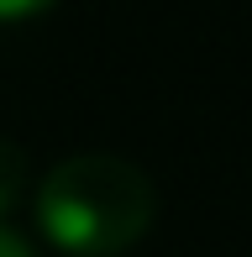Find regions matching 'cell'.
Instances as JSON below:
<instances>
[{
	"label": "cell",
	"mask_w": 252,
	"mask_h": 257,
	"mask_svg": "<svg viewBox=\"0 0 252 257\" xmlns=\"http://www.w3.org/2000/svg\"><path fill=\"white\" fill-rule=\"evenodd\" d=\"M153 220L158 184L121 153H68L37 184V226L68 257H121Z\"/></svg>",
	"instance_id": "obj_1"
},
{
	"label": "cell",
	"mask_w": 252,
	"mask_h": 257,
	"mask_svg": "<svg viewBox=\"0 0 252 257\" xmlns=\"http://www.w3.org/2000/svg\"><path fill=\"white\" fill-rule=\"evenodd\" d=\"M27 153H21V142H11V137H0V226H6V215L21 205V194H27Z\"/></svg>",
	"instance_id": "obj_2"
},
{
	"label": "cell",
	"mask_w": 252,
	"mask_h": 257,
	"mask_svg": "<svg viewBox=\"0 0 252 257\" xmlns=\"http://www.w3.org/2000/svg\"><path fill=\"white\" fill-rule=\"evenodd\" d=\"M53 0H0V21H21V16H37L48 11Z\"/></svg>",
	"instance_id": "obj_3"
},
{
	"label": "cell",
	"mask_w": 252,
	"mask_h": 257,
	"mask_svg": "<svg viewBox=\"0 0 252 257\" xmlns=\"http://www.w3.org/2000/svg\"><path fill=\"white\" fill-rule=\"evenodd\" d=\"M0 257H37V252H32V241L21 236V231L0 226Z\"/></svg>",
	"instance_id": "obj_4"
}]
</instances>
